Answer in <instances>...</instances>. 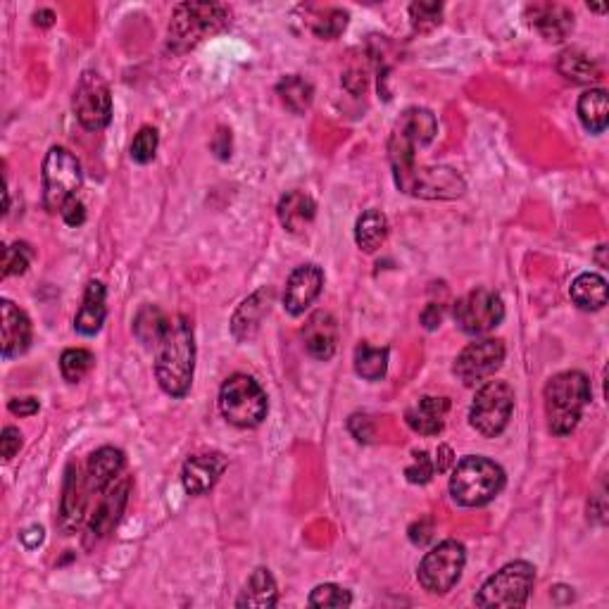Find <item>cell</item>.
<instances>
[{
    "instance_id": "obj_1",
    "label": "cell",
    "mask_w": 609,
    "mask_h": 609,
    "mask_svg": "<svg viewBox=\"0 0 609 609\" xmlns=\"http://www.w3.org/2000/svg\"><path fill=\"white\" fill-rule=\"evenodd\" d=\"M155 355V376L162 391L172 398H184L191 391L196 369V343L193 326L186 317H174Z\"/></svg>"
},
{
    "instance_id": "obj_2",
    "label": "cell",
    "mask_w": 609,
    "mask_h": 609,
    "mask_svg": "<svg viewBox=\"0 0 609 609\" xmlns=\"http://www.w3.org/2000/svg\"><path fill=\"white\" fill-rule=\"evenodd\" d=\"M590 395H593L590 381L583 372H562L552 376L543 391L548 429L555 436H569L579 426Z\"/></svg>"
},
{
    "instance_id": "obj_3",
    "label": "cell",
    "mask_w": 609,
    "mask_h": 609,
    "mask_svg": "<svg viewBox=\"0 0 609 609\" xmlns=\"http://www.w3.org/2000/svg\"><path fill=\"white\" fill-rule=\"evenodd\" d=\"M505 488V472L500 464L481 455H469L450 476V495L462 507H483L493 502Z\"/></svg>"
},
{
    "instance_id": "obj_4",
    "label": "cell",
    "mask_w": 609,
    "mask_h": 609,
    "mask_svg": "<svg viewBox=\"0 0 609 609\" xmlns=\"http://www.w3.org/2000/svg\"><path fill=\"white\" fill-rule=\"evenodd\" d=\"M231 12L217 3H181L169 22L167 43L174 53H186L229 27Z\"/></svg>"
},
{
    "instance_id": "obj_5",
    "label": "cell",
    "mask_w": 609,
    "mask_h": 609,
    "mask_svg": "<svg viewBox=\"0 0 609 609\" xmlns=\"http://www.w3.org/2000/svg\"><path fill=\"white\" fill-rule=\"evenodd\" d=\"M219 410L226 422L238 429H255L267 417V393L253 376L234 374L224 381L219 391Z\"/></svg>"
},
{
    "instance_id": "obj_6",
    "label": "cell",
    "mask_w": 609,
    "mask_h": 609,
    "mask_svg": "<svg viewBox=\"0 0 609 609\" xmlns=\"http://www.w3.org/2000/svg\"><path fill=\"white\" fill-rule=\"evenodd\" d=\"M438 134V122L431 110L410 108L395 122L393 134L388 138V158L391 167L405 169L417 162V148L429 146Z\"/></svg>"
},
{
    "instance_id": "obj_7",
    "label": "cell",
    "mask_w": 609,
    "mask_h": 609,
    "mask_svg": "<svg viewBox=\"0 0 609 609\" xmlns=\"http://www.w3.org/2000/svg\"><path fill=\"white\" fill-rule=\"evenodd\" d=\"M536 586V569L529 562H510L483 583L476 593V607H524Z\"/></svg>"
},
{
    "instance_id": "obj_8",
    "label": "cell",
    "mask_w": 609,
    "mask_h": 609,
    "mask_svg": "<svg viewBox=\"0 0 609 609\" xmlns=\"http://www.w3.org/2000/svg\"><path fill=\"white\" fill-rule=\"evenodd\" d=\"M43 207L48 212H60L67 200L77 198V191L84 184L79 160L67 148L53 146L43 160Z\"/></svg>"
},
{
    "instance_id": "obj_9",
    "label": "cell",
    "mask_w": 609,
    "mask_h": 609,
    "mask_svg": "<svg viewBox=\"0 0 609 609\" xmlns=\"http://www.w3.org/2000/svg\"><path fill=\"white\" fill-rule=\"evenodd\" d=\"M395 184L407 196L424 200H455L462 198L467 184L450 167H417V162L393 172Z\"/></svg>"
},
{
    "instance_id": "obj_10",
    "label": "cell",
    "mask_w": 609,
    "mask_h": 609,
    "mask_svg": "<svg viewBox=\"0 0 609 609\" xmlns=\"http://www.w3.org/2000/svg\"><path fill=\"white\" fill-rule=\"evenodd\" d=\"M514 412V391L505 381H486L476 393L469 424L483 438H495L507 429Z\"/></svg>"
},
{
    "instance_id": "obj_11",
    "label": "cell",
    "mask_w": 609,
    "mask_h": 609,
    "mask_svg": "<svg viewBox=\"0 0 609 609\" xmlns=\"http://www.w3.org/2000/svg\"><path fill=\"white\" fill-rule=\"evenodd\" d=\"M464 564H467V550L457 541L438 543L431 552H426L419 562V583L426 593L445 595L462 579Z\"/></svg>"
},
{
    "instance_id": "obj_12",
    "label": "cell",
    "mask_w": 609,
    "mask_h": 609,
    "mask_svg": "<svg viewBox=\"0 0 609 609\" xmlns=\"http://www.w3.org/2000/svg\"><path fill=\"white\" fill-rule=\"evenodd\" d=\"M505 319V303L491 288H474L455 303V322L464 334L483 336Z\"/></svg>"
},
{
    "instance_id": "obj_13",
    "label": "cell",
    "mask_w": 609,
    "mask_h": 609,
    "mask_svg": "<svg viewBox=\"0 0 609 609\" xmlns=\"http://www.w3.org/2000/svg\"><path fill=\"white\" fill-rule=\"evenodd\" d=\"M74 112L79 124L89 131H100L112 119V96L108 81L98 72L81 74L77 91H74Z\"/></svg>"
},
{
    "instance_id": "obj_14",
    "label": "cell",
    "mask_w": 609,
    "mask_h": 609,
    "mask_svg": "<svg viewBox=\"0 0 609 609\" xmlns=\"http://www.w3.org/2000/svg\"><path fill=\"white\" fill-rule=\"evenodd\" d=\"M502 362H505V343L498 338H483V341L469 343L457 355L452 372L464 386H481L498 372Z\"/></svg>"
},
{
    "instance_id": "obj_15",
    "label": "cell",
    "mask_w": 609,
    "mask_h": 609,
    "mask_svg": "<svg viewBox=\"0 0 609 609\" xmlns=\"http://www.w3.org/2000/svg\"><path fill=\"white\" fill-rule=\"evenodd\" d=\"M129 491H131V481L127 479V476L115 481L108 488V495H105V500L100 502L96 514H93L91 521H89V529H86V538H84L86 548H93V545H98L112 529H115L117 521L122 519L124 507H127Z\"/></svg>"
},
{
    "instance_id": "obj_16",
    "label": "cell",
    "mask_w": 609,
    "mask_h": 609,
    "mask_svg": "<svg viewBox=\"0 0 609 609\" xmlns=\"http://www.w3.org/2000/svg\"><path fill=\"white\" fill-rule=\"evenodd\" d=\"M324 288V272L317 265L295 267L286 281L284 307L288 315L300 317L315 303Z\"/></svg>"
},
{
    "instance_id": "obj_17",
    "label": "cell",
    "mask_w": 609,
    "mask_h": 609,
    "mask_svg": "<svg viewBox=\"0 0 609 609\" xmlns=\"http://www.w3.org/2000/svg\"><path fill=\"white\" fill-rule=\"evenodd\" d=\"M226 472V457L219 452H203V455H193L184 462L181 469V481L188 495H205L207 491L217 486Z\"/></svg>"
},
{
    "instance_id": "obj_18",
    "label": "cell",
    "mask_w": 609,
    "mask_h": 609,
    "mask_svg": "<svg viewBox=\"0 0 609 609\" xmlns=\"http://www.w3.org/2000/svg\"><path fill=\"white\" fill-rule=\"evenodd\" d=\"M127 467V457L122 450L105 445L93 452L89 457V467H86V491L105 493L119 479V474Z\"/></svg>"
},
{
    "instance_id": "obj_19",
    "label": "cell",
    "mask_w": 609,
    "mask_h": 609,
    "mask_svg": "<svg viewBox=\"0 0 609 609\" xmlns=\"http://www.w3.org/2000/svg\"><path fill=\"white\" fill-rule=\"evenodd\" d=\"M526 15H529L531 27H536L545 41L560 43L574 31V12L564 8V5L536 3L529 5Z\"/></svg>"
},
{
    "instance_id": "obj_20",
    "label": "cell",
    "mask_w": 609,
    "mask_h": 609,
    "mask_svg": "<svg viewBox=\"0 0 609 609\" xmlns=\"http://www.w3.org/2000/svg\"><path fill=\"white\" fill-rule=\"evenodd\" d=\"M0 317H3V357L12 360V357H20L29 350L31 345V322L27 312H22L20 307L10 300H3L0 305Z\"/></svg>"
},
{
    "instance_id": "obj_21",
    "label": "cell",
    "mask_w": 609,
    "mask_h": 609,
    "mask_svg": "<svg viewBox=\"0 0 609 609\" xmlns=\"http://www.w3.org/2000/svg\"><path fill=\"white\" fill-rule=\"evenodd\" d=\"M303 343H305L307 353L315 357V360H319V362L331 360L336 353V343H338L336 319L324 310L310 315V319H307L305 329H303Z\"/></svg>"
},
{
    "instance_id": "obj_22",
    "label": "cell",
    "mask_w": 609,
    "mask_h": 609,
    "mask_svg": "<svg viewBox=\"0 0 609 609\" xmlns=\"http://www.w3.org/2000/svg\"><path fill=\"white\" fill-rule=\"evenodd\" d=\"M450 412V400L448 398H419L412 407H407L405 422L414 433H422V436H438L445 426V417Z\"/></svg>"
},
{
    "instance_id": "obj_23",
    "label": "cell",
    "mask_w": 609,
    "mask_h": 609,
    "mask_svg": "<svg viewBox=\"0 0 609 609\" xmlns=\"http://www.w3.org/2000/svg\"><path fill=\"white\" fill-rule=\"evenodd\" d=\"M269 307H272V291H267V288H262V291H257L250 295V298L243 300L234 319H231V334H234L236 341H253L257 331H260L262 319H265L269 312Z\"/></svg>"
},
{
    "instance_id": "obj_24",
    "label": "cell",
    "mask_w": 609,
    "mask_h": 609,
    "mask_svg": "<svg viewBox=\"0 0 609 609\" xmlns=\"http://www.w3.org/2000/svg\"><path fill=\"white\" fill-rule=\"evenodd\" d=\"M105 315H108V307H105V286L100 281H91L86 286L84 300L74 317V329L81 336H96L105 324Z\"/></svg>"
},
{
    "instance_id": "obj_25",
    "label": "cell",
    "mask_w": 609,
    "mask_h": 609,
    "mask_svg": "<svg viewBox=\"0 0 609 609\" xmlns=\"http://www.w3.org/2000/svg\"><path fill=\"white\" fill-rule=\"evenodd\" d=\"M86 514V495L81 493V479H79V467L69 464L67 467V481H65V495H62L60 505V529L67 533H74L79 529V524L84 521Z\"/></svg>"
},
{
    "instance_id": "obj_26",
    "label": "cell",
    "mask_w": 609,
    "mask_h": 609,
    "mask_svg": "<svg viewBox=\"0 0 609 609\" xmlns=\"http://www.w3.org/2000/svg\"><path fill=\"white\" fill-rule=\"evenodd\" d=\"M317 215V205L307 193L303 191H291L281 198L279 203V222L286 231L291 234H298L303 231L307 224L312 222Z\"/></svg>"
},
{
    "instance_id": "obj_27",
    "label": "cell",
    "mask_w": 609,
    "mask_h": 609,
    "mask_svg": "<svg viewBox=\"0 0 609 609\" xmlns=\"http://www.w3.org/2000/svg\"><path fill=\"white\" fill-rule=\"evenodd\" d=\"M279 600V588H276L274 576L269 574V569L260 567L253 571V576L248 579L246 590L241 593V598L236 600V607H274Z\"/></svg>"
},
{
    "instance_id": "obj_28",
    "label": "cell",
    "mask_w": 609,
    "mask_h": 609,
    "mask_svg": "<svg viewBox=\"0 0 609 609\" xmlns=\"http://www.w3.org/2000/svg\"><path fill=\"white\" fill-rule=\"evenodd\" d=\"M571 300L586 312H598L607 305V281L600 274H579L571 284Z\"/></svg>"
},
{
    "instance_id": "obj_29",
    "label": "cell",
    "mask_w": 609,
    "mask_h": 609,
    "mask_svg": "<svg viewBox=\"0 0 609 609\" xmlns=\"http://www.w3.org/2000/svg\"><path fill=\"white\" fill-rule=\"evenodd\" d=\"M557 72L574 84H595L600 79V67L583 50L567 48L557 58Z\"/></svg>"
},
{
    "instance_id": "obj_30",
    "label": "cell",
    "mask_w": 609,
    "mask_h": 609,
    "mask_svg": "<svg viewBox=\"0 0 609 609\" xmlns=\"http://www.w3.org/2000/svg\"><path fill=\"white\" fill-rule=\"evenodd\" d=\"M579 119L590 134H602L609 124V98L605 89H590L579 98Z\"/></svg>"
},
{
    "instance_id": "obj_31",
    "label": "cell",
    "mask_w": 609,
    "mask_h": 609,
    "mask_svg": "<svg viewBox=\"0 0 609 609\" xmlns=\"http://www.w3.org/2000/svg\"><path fill=\"white\" fill-rule=\"evenodd\" d=\"M169 324H172V319H169L160 307L146 305L138 310V315L134 319V334L138 341L148 345V348H158L160 341L167 334Z\"/></svg>"
},
{
    "instance_id": "obj_32",
    "label": "cell",
    "mask_w": 609,
    "mask_h": 609,
    "mask_svg": "<svg viewBox=\"0 0 609 609\" xmlns=\"http://www.w3.org/2000/svg\"><path fill=\"white\" fill-rule=\"evenodd\" d=\"M388 238V219L381 210H367L357 219L355 241L364 253H376Z\"/></svg>"
},
{
    "instance_id": "obj_33",
    "label": "cell",
    "mask_w": 609,
    "mask_h": 609,
    "mask_svg": "<svg viewBox=\"0 0 609 609\" xmlns=\"http://www.w3.org/2000/svg\"><path fill=\"white\" fill-rule=\"evenodd\" d=\"M276 93H279L281 103H284L293 115H305V112L310 110L312 98H315V89H312L310 81L298 77V74L281 79L279 86H276Z\"/></svg>"
},
{
    "instance_id": "obj_34",
    "label": "cell",
    "mask_w": 609,
    "mask_h": 609,
    "mask_svg": "<svg viewBox=\"0 0 609 609\" xmlns=\"http://www.w3.org/2000/svg\"><path fill=\"white\" fill-rule=\"evenodd\" d=\"M355 372L364 381H379L388 372V348H374L369 343H360L355 348Z\"/></svg>"
},
{
    "instance_id": "obj_35",
    "label": "cell",
    "mask_w": 609,
    "mask_h": 609,
    "mask_svg": "<svg viewBox=\"0 0 609 609\" xmlns=\"http://www.w3.org/2000/svg\"><path fill=\"white\" fill-rule=\"evenodd\" d=\"M93 362H96V357H93L89 350L69 348L60 357V372L65 376L67 384H79L93 369Z\"/></svg>"
},
{
    "instance_id": "obj_36",
    "label": "cell",
    "mask_w": 609,
    "mask_h": 609,
    "mask_svg": "<svg viewBox=\"0 0 609 609\" xmlns=\"http://www.w3.org/2000/svg\"><path fill=\"white\" fill-rule=\"evenodd\" d=\"M307 605L317 609H341L353 605V595L345 588L336 586V583H322V586L312 590Z\"/></svg>"
},
{
    "instance_id": "obj_37",
    "label": "cell",
    "mask_w": 609,
    "mask_h": 609,
    "mask_svg": "<svg viewBox=\"0 0 609 609\" xmlns=\"http://www.w3.org/2000/svg\"><path fill=\"white\" fill-rule=\"evenodd\" d=\"M31 257H34V250H31L29 243L17 241L12 246H5L3 250V276H15L24 274L31 265Z\"/></svg>"
},
{
    "instance_id": "obj_38",
    "label": "cell",
    "mask_w": 609,
    "mask_h": 609,
    "mask_svg": "<svg viewBox=\"0 0 609 609\" xmlns=\"http://www.w3.org/2000/svg\"><path fill=\"white\" fill-rule=\"evenodd\" d=\"M158 131H155L153 127H143L141 131H138L134 141H131V148H129V155L131 160L138 162V165H148V162H153L155 153H158Z\"/></svg>"
},
{
    "instance_id": "obj_39",
    "label": "cell",
    "mask_w": 609,
    "mask_h": 609,
    "mask_svg": "<svg viewBox=\"0 0 609 609\" xmlns=\"http://www.w3.org/2000/svg\"><path fill=\"white\" fill-rule=\"evenodd\" d=\"M443 17V5L441 3H412L410 5V20L414 31L419 34H426V31H433L441 24Z\"/></svg>"
},
{
    "instance_id": "obj_40",
    "label": "cell",
    "mask_w": 609,
    "mask_h": 609,
    "mask_svg": "<svg viewBox=\"0 0 609 609\" xmlns=\"http://www.w3.org/2000/svg\"><path fill=\"white\" fill-rule=\"evenodd\" d=\"M345 27H348V12L329 10L322 20H317L315 24H312V31H315V36H319V39L334 41L343 34Z\"/></svg>"
},
{
    "instance_id": "obj_41",
    "label": "cell",
    "mask_w": 609,
    "mask_h": 609,
    "mask_svg": "<svg viewBox=\"0 0 609 609\" xmlns=\"http://www.w3.org/2000/svg\"><path fill=\"white\" fill-rule=\"evenodd\" d=\"M433 474H436V462L431 460L429 452H417V455H414V462L405 469L407 481L419 483V486H422V483H429L433 479Z\"/></svg>"
},
{
    "instance_id": "obj_42",
    "label": "cell",
    "mask_w": 609,
    "mask_h": 609,
    "mask_svg": "<svg viewBox=\"0 0 609 609\" xmlns=\"http://www.w3.org/2000/svg\"><path fill=\"white\" fill-rule=\"evenodd\" d=\"M22 448V433L15 426H5L3 438H0V452H3V460L10 462Z\"/></svg>"
},
{
    "instance_id": "obj_43",
    "label": "cell",
    "mask_w": 609,
    "mask_h": 609,
    "mask_svg": "<svg viewBox=\"0 0 609 609\" xmlns=\"http://www.w3.org/2000/svg\"><path fill=\"white\" fill-rule=\"evenodd\" d=\"M60 215H62V219H65V224H69V226H81L86 222L84 203H81V200H77V198L67 200L65 207L60 210Z\"/></svg>"
},
{
    "instance_id": "obj_44",
    "label": "cell",
    "mask_w": 609,
    "mask_h": 609,
    "mask_svg": "<svg viewBox=\"0 0 609 609\" xmlns=\"http://www.w3.org/2000/svg\"><path fill=\"white\" fill-rule=\"evenodd\" d=\"M10 412L17 417H31V414L39 412V400L36 398H15L10 400Z\"/></svg>"
},
{
    "instance_id": "obj_45",
    "label": "cell",
    "mask_w": 609,
    "mask_h": 609,
    "mask_svg": "<svg viewBox=\"0 0 609 609\" xmlns=\"http://www.w3.org/2000/svg\"><path fill=\"white\" fill-rule=\"evenodd\" d=\"M441 322H443V305L431 303V305L426 307V310L422 312V324H424L429 331H433V329H438V326H441Z\"/></svg>"
},
{
    "instance_id": "obj_46",
    "label": "cell",
    "mask_w": 609,
    "mask_h": 609,
    "mask_svg": "<svg viewBox=\"0 0 609 609\" xmlns=\"http://www.w3.org/2000/svg\"><path fill=\"white\" fill-rule=\"evenodd\" d=\"M22 543L27 545V548H39V545L43 543V529H41V526H34V529L24 531L22 533Z\"/></svg>"
},
{
    "instance_id": "obj_47",
    "label": "cell",
    "mask_w": 609,
    "mask_h": 609,
    "mask_svg": "<svg viewBox=\"0 0 609 609\" xmlns=\"http://www.w3.org/2000/svg\"><path fill=\"white\" fill-rule=\"evenodd\" d=\"M436 455H438V457H436V460H433V462H436V472L441 474V472H445V469H448L450 464H452V450L448 448V445H441V448H438Z\"/></svg>"
},
{
    "instance_id": "obj_48",
    "label": "cell",
    "mask_w": 609,
    "mask_h": 609,
    "mask_svg": "<svg viewBox=\"0 0 609 609\" xmlns=\"http://www.w3.org/2000/svg\"><path fill=\"white\" fill-rule=\"evenodd\" d=\"M53 20H55V15L50 10H39L34 15V22L39 24V27H50V24H53Z\"/></svg>"
},
{
    "instance_id": "obj_49",
    "label": "cell",
    "mask_w": 609,
    "mask_h": 609,
    "mask_svg": "<svg viewBox=\"0 0 609 609\" xmlns=\"http://www.w3.org/2000/svg\"><path fill=\"white\" fill-rule=\"evenodd\" d=\"M605 250H607V246H600V248H598V262H600V267H607V260H605Z\"/></svg>"
},
{
    "instance_id": "obj_50",
    "label": "cell",
    "mask_w": 609,
    "mask_h": 609,
    "mask_svg": "<svg viewBox=\"0 0 609 609\" xmlns=\"http://www.w3.org/2000/svg\"><path fill=\"white\" fill-rule=\"evenodd\" d=\"M588 8H590V10H595V12H605V10H607L605 5H588Z\"/></svg>"
}]
</instances>
